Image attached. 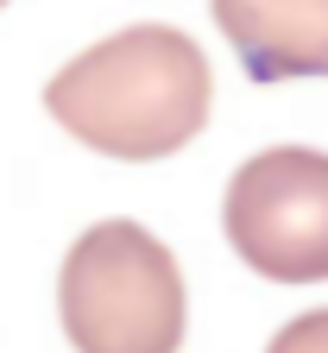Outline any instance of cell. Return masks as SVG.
Returning <instances> with one entry per match:
<instances>
[{
  "label": "cell",
  "mask_w": 328,
  "mask_h": 353,
  "mask_svg": "<svg viewBox=\"0 0 328 353\" xmlns=\"http://www.w3.org/2000/svg\"><path fill=\"white\" fill-rule=\"evenodd\" d=\"M209 95H215V76L202 44L158 19L108 32L102 44L76 51L44 82V108L82 145L133 164L190 145L209 120Z\"/></svg>",
  "instance_id": "obj_1"
},
{
  "label": "cell",
  "mask_w": 328,
  "mask_h": 353,
  "mask_svg": "<svg viewBox=\"0 0 328 353\" xmlns=\"http://www.w3.org/2000/svg\"><path fill=\"white\" fill-rule=\"evenodd\" d=\"M57 309L76 353H177L190 290L171 246L126 214L82 228L57 272Z\"/></svg>",
  "instance_id": "obj_2"
},
{
  "label": "cell",
  "mask_w": 328,
  "mask_h": 353,
  "mask_svg": "<svg viewBox=\"0 0 328 353\" xmlns=\"http://www.w3.org/2000/svg\"><path fill=\"white\" fill-rule=\"evenodd\" d=\"M221 228L253 272L278 284L328 278V152L265 145L227 176Z\"/></svg>",
  "instance_id": "obj_3"
},
{
  "label": "cell",
  "mask_w": 328,
  "mask_h": 353,
  "mask_svg": "<svg viewBox=\"0 0 328 353\" xmlns=\"http://www.w3.org/2000/svg\"><path fill=\"white\" fill-rule=\"evenodd\" d=\"M253 82L328 76V0H209Z\"/></svg>",
  "instance_id": "obj_4"
},
{
  "label": "cell",
  "mask_w": 328,
  "mask_h": 353,
  "mask_svg": "<svg viewBox=\"0 0 328 353\" xmlns=\"http://www.w3.org/2000/svg\"><path fill=\"white\" fill-rule=\"evenodd\" d=\"M265 353H328V303H322V309H303V316H291L284 328L265 341Z\"/></svg>",
  "instance_id": "obj_5"
},
{
  "label": "cell",
  "mask_w": 328,
  "mask_h": 353,
  "mask_svg": "<svg viewBox=\"0 0 328 353\" xmlns=\"http://www.w3.org/2000/svg\"><path fill=\"white\" fill-rule=\"evenodd\" d=\"M0 7H7V0H0Z\"/></svg>",
  "instance_id": "obj_6"
}]
</instances>
